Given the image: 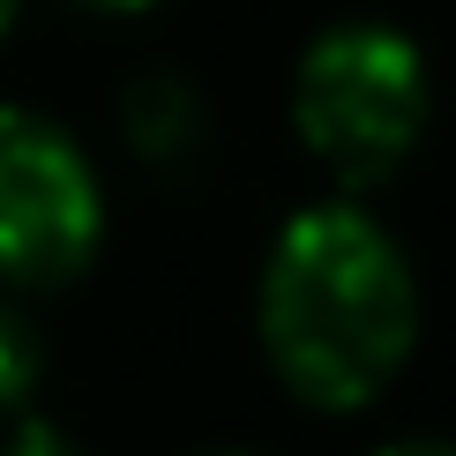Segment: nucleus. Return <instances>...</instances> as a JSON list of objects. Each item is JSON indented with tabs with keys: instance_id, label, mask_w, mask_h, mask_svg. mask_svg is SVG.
Returning <instances> with one entry per match:
<instances>
[{
	"instance_id": "nucleus-5",
	"label": "nucleus",
	"mask_w": 456,
	"mask_h": 456,
	"mask_svg": "<svg viewBox=\"0 0 456 456\" xmlns=\"http://www.w3.org/2000/svg\"><path fill=\"white\" fill-rule=\"evenodd\" d=\"M37 367H45V359H37V337H30V322L15 314V307H0V411L30 396Z\"/></svg>"
},
{
	"instance_id": "nucleus-4",
	"label": "nucleus",
	"mask_w": 456,
	"mask_h": 456,
	"mask_svg": "<svg viewBox=\"0 0 456 456\" xmlns=\"http://www.w3.org/2000/svg\"><path fill=\"white\" fill-rule=\"evenodd\" d=\"M127 142L142 165H187L202 150V98L180 75H142L127 90Z\"/></svg>"
},
{
	"instance_id": "nucleus-10",
	"label": "nucleus",
	"mask_w": 456,
	"mask_h": 456,
	"mask_svg": "<svg viewBox=\"0 0 456 456\" xmlns=\"http://www.w3.org/2000/svg\"><path fill=\"white\" fill-rule=\"evenodd\" d=\"M217 456H232V449H217Z\"/></svg>"
},
{
	"instance_id": "nucleus-9",
	"label": "nucleus",
	"mask_w": 456,
	"mask_h": 456,
	"mask_svg": "<svg viewBox=\"0 0 456 456\" xmlns=\"http://www.w3.org/2000/svg\"><path fill=\"white\" fill-rule=\"evenodd\" d=\"M15 8H23V0H0V37H8V23H15Z\"/></svg>"
},
{
	"instance_id": "nucleus-1",
	"label": "nucleus",
	"mask_w": 456,
	"mask_h": 456,
	"mask_svg": "<svg viewBox=\"0 0 456 456\" xmlns=\"http://www.w3.org/2000/svg\"><path fill=\"white\" fill-rule=\"evenodd\" d=\"M419 292L411 262L367 210L314 202L262 262V345L277 374L322 411H352L411 359Z\"/></svg>"
},
{
	"instance_id": "nucleus-8",
	"label": "nucleus",
	"mask_w": 456,
	"mask_h": 456,
	"mask_svg": "<svg viewBox=\"0 0 456 456\" xmlns=\"http://www.w3.org/2000/svg\"><path fill=\"white\" fill-rule=\"evenodd\" d=\"M83 8H112V15H135V8H150V0H83Z\"/></svg>"
},
{
	"instance_id": "nucleus-2",
	"label": "nucleus",
	"mask_w": 456,
	"mask_h": 456,
	"mask_svg": "<svg viewBox=\"0 0 456 456\" xmlns=\"http://www.w3.org/2000/svg\"><path fill=\"white\" fill-rule=\"evenodd\" d=\"M434 112L427 53L389 23H337L299 53L292 120L345 187H382L419 150Z\"/></svg>"
},
{
	"instance_id": "nucleus-7",
	"label": "nucleus",
	"mask_w": 456,
	"mask_h": 456,
	"mask_svg": "<svg viewBox=\"0 0 456 456\" xmlns=\"http://www.w3.org/2000/svg\"><path fill=\"white\" fill-rule=\"evenodd\" d=\"M382 456H456L449 442H396V449H382Z\"/></svg>"
},
{
	"instance_id": "nucleus-3",
	"label": "nucleus",
	"mask_w": 456,
	"mask_h": 456,
	"mask_svg": "<svg viewBox=\"0 0 456 456\" xmlns=\"http://www.w3.org/2000/svg\"><path fill=\"white\" fill-rule=\"evenodd\" d=\"M105 195L68 127L37 112H0V277L68 284L98 255Z\"/></svg>"
},
{
	"instance_id": "nucleus-6",
	"label": "nucleus",
	"mask_w": 456,
	"mask_h": 456,
	"mask_svg": "<svg viewBox=\"0 0 456 456\" xmlns=\"http://www.w3.org/2000/svg\"><path fill=\"white\" fill-rule=\"evenodd\" d=\"M0 456H83V449H75L53 419H23V427H15V442L0 449Z\"/></svg>"
}]
</instances>
